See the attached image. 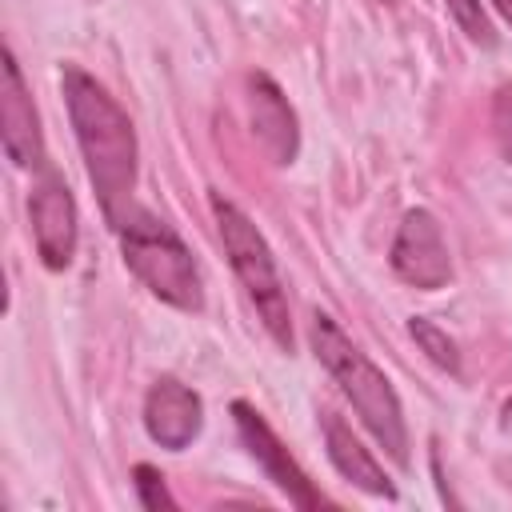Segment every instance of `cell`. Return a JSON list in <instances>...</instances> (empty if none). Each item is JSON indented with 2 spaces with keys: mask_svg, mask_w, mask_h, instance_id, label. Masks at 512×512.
<instances>
[{
  "mask_svg": "<svg viewBox=\"0 0 512 512\" xmlns=\"http://www.w3.org/2000/svg\"><path fill=\"white\" fill-rule=\"evenodd\" d=\"M60 92H64L76 148L84 156V172L104 208V220L116 224L132 208V188L140 172L136 124L120 108V100L80 64L60 68Z\"/></svg>",
  "mask_w": 512,
  "mask_h": 512,
  "instance_id": "6da1fadb",
  "label": "cell"
},
{
  "mask_svg": "<svg viewBox=\"0 0 512 512\" xmlns=\"http://www.w3.org/2000/svg\"><path fill=\"white\" fill-rule=\"evenodd\" d=\"M308 344L316 352V360L328 368V376L336 380V388L344 392V400L356 408L360 424L376 436V444L404 468L408 464V424H404V404L392 388V380L368 360L364 348L352 344V336L328 316V312H312L308 320Z\"/></svg>",
  "mask_w": 512,
  "mask_h": 512,
  "instance_id": "7a4b0ae2",
  "label": "cell"
},
{
  "mask_svg": "<svg viewBox=\"0 0 512 512\" xmlns=\"http://www.w3.org/2000/svg\"><path fill=\"white\" fill-rule=\"evenodd\" d=\"M124 268L164 304L180 312H204V276L192 248L176 236L168 220L132 204L116 224Z\"/></svg>",
  "mask_w": 512,
  "mask_h": 512,
  "instance_id": "3957f363",
  "label": "cell"
},
{
  "mask_svg": "<svg viewBox=\"0 0 512 512\" xmlns=\"http://www.w3.org/2000/svg\"><path fill=\"white\" fill-rule=\"evenodd\" d=\"M208 204H212L216 232H220V244L228 252V264H232L244 296L252 300L264 332L276 340V348L292 352V308H288V292H284V280H280V268H276V256H272L264 232L224 192L212 188Z\"/></svg>",
  "mask_w": 512,
  "mask_h": 512,
  "instance_id": "277c9868",
  "label": "cell"
},
{
  "mask_svg": "<svg viewBox=\"0 0 512 512\" xmlns=\"http://www.w3.org/2000/svg\"><path fill=\"white\" fill-rule=\"evenodd\" d=\"M28 220H32V240H36L40 264L48 272H64L76 260L80 212H76V196H72L68 180L52 164L36 168L32 196H28Z\"/></svg>",
  "mask_w": 512,
  "mask_h": 512,
  "instance_id": "5b68a950",
  "label": "cell"
},
{
  "mask_svg": "<svg viewBox=\"0 0 512 512\" xmlns=\"http://www.w3.org/2000/svg\"><path fill=\"white\" fill-rule=\"evenodd\" d=\"M388 264H392L396 280H404L420 292L448 288L452 256H448L444 228L428 208H408L404 212V220L396 228V240H392V252H388Z\"/></svg>",
  "mask_w": 512,
  "mask_h": 512,
  "instance_id": "8992f818",
  "label": "cell"
},
{
  "mask_svg": "<svg viewBox=\"0 0 512 512\" xmlns=\"http://www.w3.org/2000/svg\"><path fill=\"white\" fill-rule=\"evenodd\" d=\"M232 420H236L240 444H244L248 456L264 468V476L288 496V504H296V508H320V504H324V496L312 488L308 472L292 460V452L284 448V440L272 432V424H268L248 400H232Z\"/></svg>",
  "mask_w": 512,
  "mask_h": 512,
  "instance_id": "52a82bcc",
  "label": "cell"
},
{
  "mask_svg": "<svg viewBox=\"0 0 512 512\" xmlns=\"http://www.w3.org/2000/svg\"><path fill=\"white\" fill-rule=\"evenodd\" d=\"M0 144L4 156L16 168H40L48 164L44 156V132H40V112L32 104V92L24 84V72L16 64V52L4 44V64H0Z\"/></svg>",
  "mask_w": 512,
  "mask_h": 512,
  "instance_id": "ba28073f",
  "label": "cell"
},
{
  "mask_svg": "<svg viewBox=\"0 0 512 512\" xmlns=\"http://www.w3.org/2000/svg\"><path fill=\"white\" fill-rule=\"evenodd\" d=\"M204 428V400L176 376H156L144 392V432L168 452H184Z\"/></svg>",
  "mask_w": 512,
  "mask_h": 512,
  "instance_id": "9c48e42d",
  "label": "cell"
},
{
  "mask_svg": "<svg viewBox=\"0 0 512 512\" xmlns=\"http://www.w3.org/2000/svg\"><path fill=\"white\" fill-rule=\"evenodd\" d=\"M248 124H252L256 144L264 148V156L276 168L296 164V156H300V124H296V112H292L288 96L280 92V84L272 76H264V72H252L248 76Z\"/></svg>",
  "mask_w": 512,
  "mask_h": 512,
  "instance_id": "30bf717a",
  "label": "cell"
},
{
  "mask_svg": "<svg viewBox=\"0 0 512 512\" xmlns=\"http://www.w3.org/2000/svg\"><path fill=\"white\" fill-rule=\"evenodd\" d=\"M320 436H324V452L332 460V468L360 492L376 496V500H396V484L388 480V472L380 468V460L364 448V440L344 424V416H336L332 408L320 412Z\"/></svg>",
  "mask_w": 512,
  "mask_h": 512,
  "instance_id": "8fae6325",
  "label": "cell"
},
{
  "mask_svg": "<svg viewBox=\"0 0 512 512\" xmlns=\"http://www.w3.org/2000/svg\"><path fill=\"white\" fill-rule=\"evenodd\" d=\"M408 336L420 344V352H424L436 368L460 376V348H456V340H452L440 324H432L428 316H412V320H408Z\"/></svg>",
  "mask_w": 512,
  "mask_h": 512,
  "instance_id": "7c38bea8",
  "label": "cell"
},
{
  "mask_svg": "<svg viewBox=\"0 0 512 512\" xmlns=\"http://www.w3.org/2000/svg\"><path fill=\"white\" fill-rule=\"evenodd\" d=\"M444 8H448V16H452V24H456L476 48H496V44H500V36H496V28H492V20H488V12H484L480 0H444Z\"/></svg>",
  "mask_w": 512,
  "mask_h": 512,
  "instance_id": "4fadbf2b",
  "label": "cell"
},
{
  "mask_svg": "<svg viewBox=\"0 0 512 512\" xmlns=\"http://www.w3.org/2000/svg\"><path fill=\"white\" fill-rule=\"evenodd\" d=\"M132 488H136L140 508H148V512H160V508L168 512V508H176V496L168 492L160 468H152V464H136V468H132Z\"/></svg>",
  "mask_w": 512,
  "mask_h": 512,
  "instance_id": "5bb4252c",
  "label": "cell"
},
{
  "mask_svg": "<svg viewBox=\"0 0 512 512\" xmlns=\"http://www.w3.org/2000/svg\"><path fill=\"white\" fill-rule=\"evenodd\" d=\"M492 136L500 156L512 164V84H500L492 92Z\"/></svg>",
  "mask_w": 512,
  "mask_h": 512,
  "instance_id": "9a60e30c",
  "label": "cell"
},
{
  "mask_svg": "<svg viewBox=\"0 0 512 512\" xmlns=\"http://www.w3.org/2000/svg\"><path fill=\"white\" fill-rule=\"evenodd\" d=\"M492 8H496V12H500L508 24H512V0H492Z\"/></svg>",
  "mask_w": 512,
  "mask_h": 512,
  "instance_id": "2e32d148",
  "label": "cell"
},
{
  "mask_svg": "<svg viewBox=\"0 0 512 512\" xmlns=\"http://www.w3.org/2000/svg\"><path fill=\"white\" fill-rule=\"evenodd\" d=\"M384 4H392V0H384Z\"/></svg>",
  "mask_w": 512,
  "mask_h": 512,
  "instance_id": "e0dca14e",
  "label": "cell"
}]
</instances>
